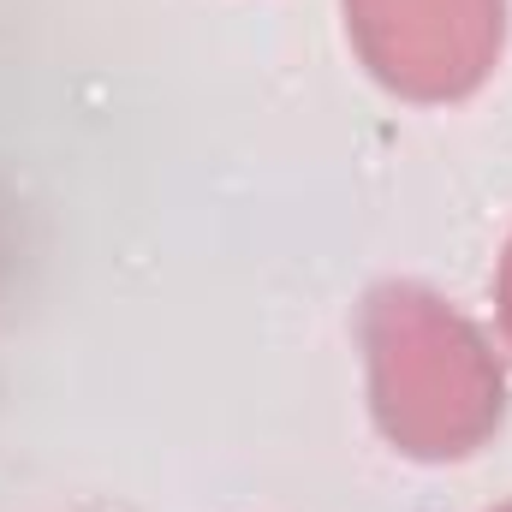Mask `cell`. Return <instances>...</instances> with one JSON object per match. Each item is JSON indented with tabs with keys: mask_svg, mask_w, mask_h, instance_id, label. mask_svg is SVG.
<instances>
[{
	"mask_svg": "<svg viewBox=\"0 0 512 512\" xmlns=\"http://www.w3.org/2000/svg\"><path fill=\"white\" fill-rule=\"evenodd\" d=\"M376 423L417 459H459L501 423V370L483 334L423 286H382L364 316Z\"/></svg>",
	"mask_w": 512,
	"mask_h": 512,
	"instance_id": "obj_1",
	"label": "cell"
},
{
	"mask_svg": "<svg viewBox=\"0 0 512 512\" xmlns=\"http://www.w3.org/2000/svg\"><path fill=\"white\" fill-rule=\"evenodd\" d=\"M346 24L387 90L453 102L501 54V0H346Z\"/></svg>",
	"mask_w": 512,
	"mask_h": 512,
	"instance_id": "obj_2",
	"label": "cell"
},
{
	"mask_svg": "<svg viewBox=\"0 0 512 512\" xmlns=\"http://www.w3.org/2000/svg\"><path fill=\"white\" fill-rule=\"evenodd\" d=\"M501 328L512 340V239H507V256H501Z\"/></svg>",
	"mask_w": 512,
	"mask_h": 512,
	"instance_id": "obj_3",
	"label": "cell"
},
{
	"mask_svg": "<svg viewBox=\"0 0 512 512\" xmlns=\"http://www.w3.org/2000/svg\"><path fill=\"white\" fill-rule=\"evenodd\" d=\"M501 512H512V507H501Z\"/></svg>",
	"mask_w": 512,
	"mask_h": 512,
	"instance_id": "obj_4",
	"label": "cell"
}]
</instances>
